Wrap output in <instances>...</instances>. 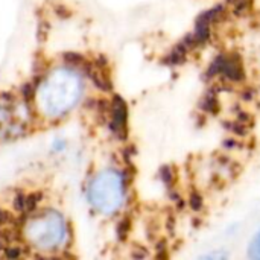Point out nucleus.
Here are the masks:
<instances>
[{
    "label": "nucleus",
    "mask_w": 260,
    "mask_h": 260,
    "mask_svg": "<svg viewBox=\"0 0 260 260\" xmlns=\"http://www.w3.org/2000/svg\"><path fill=\"white\" fill-rule=\"evenodd\" d=\"M209 73L210 75L221 73L227 79L235 81V82L244 81V78H245V72H244L242 62H241V58L238 55H222V56H218L213 61Z\"/></svg>",
    "instance_id": "1"
},
{
    "label": "nucleus",
    "mask_w": 260,
    "mask_h": 260,
    "mask_svg": "<svg viewBox=\"0 0 260 260\" xmlns=\"http://www.w3.org/2000/svg\"><path fill=\"white\" fill-rule=\"evenodd\" d=\"M126 119H128V110L126 104L120 96H114L111 102V122L110 129L120 139L125 140L128 129H126Z\"/></svg>",
    "instance_id": "2"
},
{
    "label": "nucleus",
    "mask_w": 260,
    "mask_h": 260,
    "mask_svg": "<svg viewBox=\"0 0 260 260\" xmlns=\"http://www.w3.org/2000/svg\"><path fill=\"white\" fill-rule=\"evenodd\" d=\"M187 50H189V47L184 44V43H180L172 52H171V55H169V58L166 59L168 62H171V64H174V66H177V64H181L184 59H186V53H187Z\"/></svg>",
    "instance_id": "3"
},
{
    "label": "nucleus",
    "mask_w": 260,
    "mask_h": 260,
    "mask_svg": "<svg viewBox=\"0 0 260 260\" xmlns=\"http://www.w3.org/2000/svg\"><path fill=\"white\" fill-rule=\"evenodd\" d=\"M41 201V193L37 192V193H32V195H26V204H24V210H23V215H29L35 210L37 204Z\"/></svg>",
    "instance_id": "4"
},
{
    "label": "nucleus",
    "mask_w": 260,
    "mask_h": 260,
    "mask_svg": "<svg viewBox=\"0 0 260 260\" xmlns=\"http://www.w3.org/2000/svg\"><path fill=\"white\" fill-rule=\"evenodd\" d=\"M203 108L206 110V111H209V113H218V110H219V104H218V99H216V96L215 94H207L206 98H204V101H203Z\"/></svg>",
    "instance_id": "5"
},
{
    "label": "nucleus",
    "mask_w": 260,
    "mask_h": 260,
    "mask_svg": "<svg viewBox=\"0 0 260 260\" xmlns=\"http://www.w3.org/2000/svg\"><path fill=\"white\" fill-rule=\"evenodd\" d=\"M62 59L69 66H82V62L85 61V58L81 53H76V52H66L62 55Z\"/></svg>",
    "instance_id": "6"
},
{
    "label": "nucleus",
    "mask_w": 260,
    "mask_h": 260,
    "mask_svg": "<svg viewBox=\"0 0 260 260\" xmlns=\"http://www.w3.org/2000/svg\"><path fill=\"white\" fill-rule=\"evenodd\" d=\"M248 256L251 259L260 260V232L254 236L253 242L250 244V250H248Z\"/></svg>",
    "instance_id": "7"
},
{
    "label": "nucleus",
    "mask_w": 260,
    "mask_h": 260,
    "mask_svg": "<svg viewBox=\"0 0 260 260\" xmlns=\"http://www.w3.org/2000/svg\"><path fill=\"white\" fill-rule=\"evenodd\" d=\"M129 222H131V221H129L128 218H125V219H122V221L119 222V225H117V236H119L120 241H125V239H126V235H128L129 227H131Z\"/></svg>",
    "instance_id": "8"
},
{
    "label": "nucleus",
    "mask_w": 260,
    "mask_h": 260,
    "mask_svg": "<svg viewBox=\"0 0 260 260\" xmlns=\"http://www.w3.org/2000/svg\"><path fill=\"white\" fill-rule=\"evenodd\" d=\"M24 204H26V195L24 193H17L15 198H14V207H15V210L20 212V213H23Z\"/></svg>",
    "instance_id": "9"
},
{
    "label": "nucleus",
    "mask_w": 260,
    "mask_h": 260,
    "mask_svg": "<svg viewBox=\"0 0 260 260\" xmlns=\"http://www.w3.org/2000/svg\"><path fill=\"white\" fill-rule=\"evenodd\" d=\"M160 175H161V180H163V183H165L166 186H171V183H172V180H174V175H172V171H171V168H169V166H165V168H161V171H160Z\"/></svg>",
    "instance_id": "10"
},
{
    "label": "nucleus",
    "mask_w": 260,
    "mask_h": 260,
    "mask_svg": "<svg viewBox=\"0 0 260 260\" xmlns=\"http://www.w3.org/2000/svg\"><path fill=\"white\" fill-rule=\"evenodd\" d=\"M21 93H23V98H24L26 101H30V99L34 98V94H35V85H32V84H24V85L21 87Z\"/></svg>",
    "instance_id": "11"
},
{
    "label": "nucleus",
    "mask_w": 260,
    "mask_h": 260,
    "mask_svg": "<svg viewBox=\"0 0 260 260\" xmlns=\"http://www.w3.org/2000/svg\"><path fill=\"white\" fill-rule=\"evenodd\" d=\"M189 203H190V206H192V209H193V210H200V209H201V206H203V198H201V195H200V193L193 192V193L190 195Z\"/></svg>",
    "instance_id": "12"
},
{
    "label": "nucleus",
    "mask_w": 260,
    "mask_h": 260,
    "mask_svg": "<svg viewBox=\"0 0 260 260\" xmlns=\"http://www.w3.org/2000/svg\"><path fill=\"white\" fill-rule=\"evenodd\" d=\"M5 256L9 257V259H17V257L21 256V253H20V248H17V247H6L5 248Z\"/></svg>",
    "instance_id": "13"
},
{
    "label": "nucleus",
    "mask_w": 260,
    "mask_h": 260,
    "mask_svg": "<svg viewBox=\"0 0 260 260\" xmlns=\"http://www.w3.org/2000/svg\"><path fill=\"white\" fill-rule=\"evenodd\" d=\"M235 6H236V14L239 12H244L245 9H248L250 8V0H235Z\"/></svg>",
    "instance_id": "14"
},
{
    "label": "nucleus",
    "mask_w": 260,
    "mask_h": 260,
    "mask_svg": "<svg viewBox=\"0 0 260 260\" xmlns=\"http://www.w3.org/2000/svg\"><path fill=\"white\" fill-rule=\"evenodd\" d=\"M55 11H56V14H58V15H62V18H67V17L70 15V11H69V9H66L62 5H58V6L55 8Z\"/></svg>",
    "instance_id": "15"
},
{
    "label": "nucleus",
    "mask_w": 260,
    "mask_h": 260,
    "mask_svg": "<svg viewBox=\"0 0 260 260\" xmlns=\"http://www.w3.org/2000/svg\"><path fill=\"white\" fill-rule=\"evenodd\" d=\"M9 221V213L6 212V210H2L0 209V227L3 225V224H6Z\"/></svg>",
    "instance_id": "16"
}]
</instances>
